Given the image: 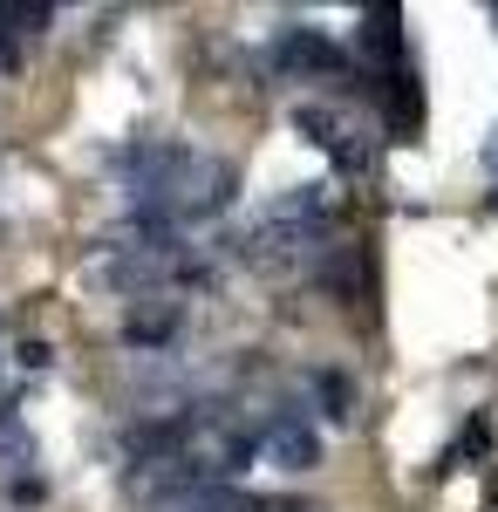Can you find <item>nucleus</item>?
Returning a JSON list of instances; mask_svg holds the SVG:
<instances>
[{
	"mask_svg": "<svg viewBox=\"0 0 498 512\" xmlns=\"http://www.w3.org/2000/svg\"><path fill=\"white\" fill-rule=\"evenodd\" d=\"M232 164L219 158H192V185H178V198H171V219L185 226V219H212V212H226L232 205Z\"/></svg>",
	"mask_w": 498,
	"mask_h": 512,
	"instance_id": "f257e3e1",
	"label": "nucleus"
},
{
	"mask_svg": "<svg viewBox=\"0 0 498 512\" xmlns=\"http://www.w3.org/2000/svg\"><path fill=\"white\" fill-rule=\"evenodd\" d=\"M273 62H280L287 76H335V69H342V48L321 35V28H280Z\"/></svg>",
	"mask_w": 498,
	"mask_h": 512,
	"instance_id": "f03ea898",
	"label": "nucleus"
},
{
	"mask_svg": "<svg viewBox=\"0 0 498 512\" xmlns=\"http://www.w3.org/2000/svg\"><path fill=\"white\" fill-rule=\"evenodd\" d=\"M260 451H267L280 472H314V465H321V437H314V424H301V417H280V424H267Z\"/></svg>",
	"mask_w": 498,
	"mask_h": 512,
	"instance_id": "7ed1b4c3",
	"label": "nucleus"
},
{
	"mask_svg": "<svg viewBox=\"0 0 498 512\" xmlns=\"http://www.w3.org/2000/svg\"><path fill=\"white\" fill-rule=\"evenodd\" d=\"M307 383H314V410L328 424H355V376L348 369H314Z\"/></svg>",
	"mask_w": 498,
	"mask_h": 512,
	"instance_id": "20e7f679",
	"label": "nucleus"
},
{
	"mask_svg": "<svg viewBox=\"0 0 498 512\" xmlns=\"http://www.w3.org/2000/svg\"><path fill=\"white\" fill-rule=\"evenodd\" d=\"M171 335H178V308H171V301H164L157 315L123 321V342H130V349H171Z\"/></svg>",
	"mask_w": 498,
	"mask_h": 512,
	"instance_id": "39448f33",
	"label": "nucleus"
},
{
	"mask_svg": "<svg viewBox=\"0 0 498 512\" xmlns=\"http://www.w3.org/2000/svg\"><path fill=\"white\" fill-rule=\"evenodd\" d=\"M396 41H403V14L396 7H376V14H362V55H396Z\"/></svg>",
	"mask_w": 498,
	"mask_h": 512,
	"instance_id": "423d86ee",
	"label": "nucleus"
},
{
	"mask_svg": "<svg viewBox=\"0 0 498 512\" xmlns=\"http://www.w3.org/2000/svg\"><path fill=\"white\" fill-rule=\"evenodd\" d=\"M383 117L396 137H417V123H423V103H417V82L410 76H396V89L383 96Z\"/></svg>",
	"mask_w": 498,
	"mask_h": 512,
	"instance_id": "0eeeda50",
	"label": "nucleus"
},
{
	"mask_svg": "<svg viewBox=\"0 0 498 512\" xmlns=\"http://www.w3.org/2000/svg\"><path fill=\"white\" fill-rule=\"evenodd\" d=\"M28 458H35V437L21 431V417L7 410V417H0V472H21Z\"/></svg>",
	"mask_w": 498,
	"mask_h": 512,
	"instance_id": "6e6552de",
	"label": "nucleus"
},
{
	"mask_svg": "<svg viewBox=\"0 0 498 512\" xmlns=\"http://www.w3.org/2000/svg\"><path fill=\"white\" fill-rule=\"evenodd\" d=\"M294 130H307V144H328V151L342 144V123L328 117V110H314V103H301V110H294Z\"/></svg>",
	"mask_w": 498,
	"mask_h": 512,
	"instance_id": "1a4fd4ad",
	"label": "nucleus"
},
{
	"mask_svg": "<svg viewBox=\"0 0 498 512\" xmlns=\"http://www.w3.org/2000/svg\"><path fill=\"white\" fill-rule=\"evenodd\" d=\"M335 164H342L348 178H362V171L376 164V151H369V144H355V137H348V130H342V144H335Z\"/></svg>",
	"mask_w": 498,
	"mask_h": 512,
	"instance_id": "9d476101",
	"label": "nucleus"
},
{
	"mask_svg": "<svg viewBox=\"0 0 498 512\" xmlns=\"http://www.w3.org/2000/svg\"><path fill=\"white\" fill-rule=\"evenodd\" d=\"M485 164H492V171H498V130H492V144H485Z\"/></svg>",
	"mask_w": 498,
	"mask_h": 512,
	"instance_id": "9b49d317",
	"label": "nucleus"
},
{
	"mask_svg": "<svg viewBox=\"0 0 498 512\" xmlns=\"http://www.w3.org/2000/svg\"><path fill=\"white\" fill-rule=\"evenodd\" d=\"M492 21H498V7H492Z\"/></svg>",
	"mask_w": 498,
	"mask_h": 512,
	"instance_id": "f8f14e48",
	"label": "nucleus"
}]
</instances>
